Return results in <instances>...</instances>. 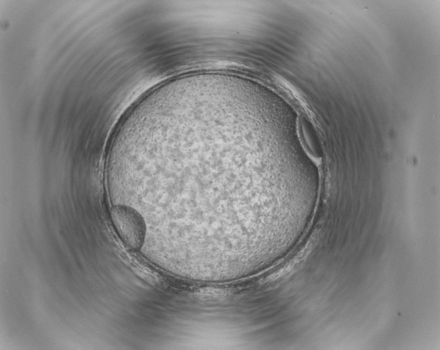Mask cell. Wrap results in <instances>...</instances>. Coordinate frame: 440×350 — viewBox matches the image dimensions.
<instances>
[{
  "label": "cell",
  "instance_id": "6da1fadb",
  "mask_svg": "<svg viewBox=\"0 0 440 350\" xmlns=\"http://www.w3.org/2000/svg\"><path fill=\"white\" fill-rule=\"evenodd\" d=\"M110 217L117 234L125 244L132 250H140L147 231L142 215L129 205L118 203L111 207Z\"/></svg>",
  "mask_w": 440,
  "mask_h": 350
}]
</instances>
